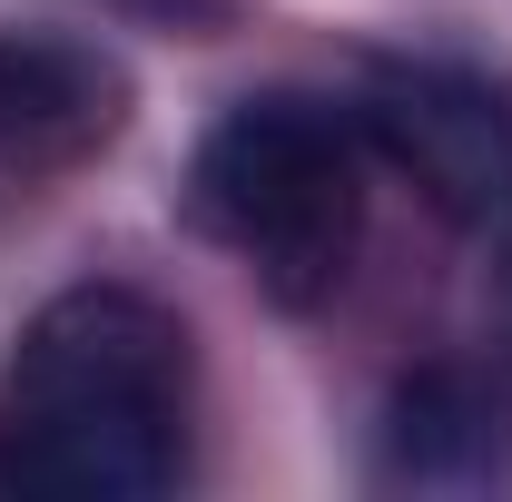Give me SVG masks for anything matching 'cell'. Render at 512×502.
<instances>
[{
    "instance_id": "1",
    "label": "cell",
    "mask_w": 512,
    "mask_h": 502,
    "mask_svg": "<svg viewBox=\"0 0 512 502\" xmlns=\"http://www.w3.org/2000/svg\"><path fill=\"white\" fill-rule=\"evenodd\" d=\"M188 473V335L138 286H69L0 365V493L148 502Z\"/></svg>"
},
{
    "instance_id": "2",
    "label": "cell",
    "mask_w": 512,
    "mask_h": 502,
    "mask_svg": "<svg viewBox=\"0 0 512 502\" xmlns=\"http://www.w3.org/2000/svg\"><path fill=\"white\" fill-rule=\"evenodd\" d=\"M197 217L256 266L276 306L335 296L345 256L365 237V148L335 99L306 89H256L197 138L188 168Z\"/></svg>"
},
{
    "instance_id": "3",
    "label": "cell",
    "mask_w": 512,
    "mask_h": 502,
    "mask_svg": "<svg viewBox=\"0 0 512 502\" xmlns=\"http://www.w3.org/2000/svg\"><path fill=\"white\" fill-rule=\"evenodd\" d=\"M365 138L463 227L512 207V89L444 50H394L365 79Z\"/></svg>"
},
{
    "instance_id": "4",
    "label": "cell",
    "mask_w": 512,
    "mask_h": 502,
    "mask_svg": "<svg viewBox=\"0 0 512 502\" xmlns=\"http://www.w3.org/2000/svg\"><path fill=\"white\" fill-rule=\"evenodd\" d=\"M128 119V69L79 30H0V168L50 178L109 148Z\"/></svg>"
},
{
    "instance_id": "5",
    "label": "cell",
    "mask_w": 512,
    "mask_h": 502,
    "mask_svg": "<svg viewBox=\"0 0 512 502\" xmlns=\"http://www.w3.org/2000/svg\"><path fill=\"white\" fill-rule=\"evenodd\" d=\"M375 483L384 493H434V502H473L512 483V404L493 375L473 365H424L384 394L375 424Z\"/></svg>"
},
{
    "instance_id": "6",
    "label": "cell",
    "mask_w": 512,
    "mask_h": 502,
    "mask_svg": "<svg viewBox=\"0 0 512 502\" xmlns=\"http://www.w3.org/2000/svg\"><path fill=\"white\" fill-rule=\"evenodd\" d=\"M119 10H138V20H178V30H217L237 0H119Z\"/></svg>"
},
{
    "instance_id": "7",
    "label": "cell",
    "mask_w": 512,
    "mask_h": 502,
    "mask_svg": "<svg viewBox=\"0 0 512 502\" xmlns=\"http://www.w3.org/2000/svg\"><path fill=\"white\" fill-rule=\"evenodd\" d=\"M493 237H503V315H512V207L493 217Z\"/></svg>"
}]
</instances>
